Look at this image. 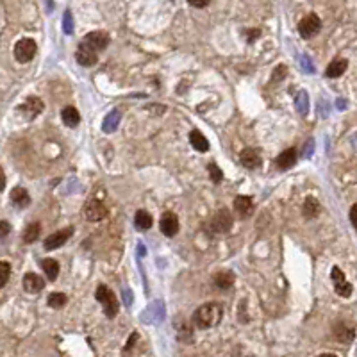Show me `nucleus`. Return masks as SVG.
I'll use <instances>...</instances> for the list:
<instances>
[{
  "label": "nucleus",
  "mask_w": 357,
  "mask_h": 357,
  "mask_svg": "<svg viewBox=\"0 0 357 357\" xmlns=\"http://www.w3.org/2000/svg\"><path fill=\"white\" fill-rule=\"evenodd\" d=\"M223 311L218 304H204L193 315V323L197 329H211L221 321Z\"/></svg>",
  "instance_id": "1"
},
{
  "label": "nucleus",
  "mask_w": 357,
  "mask_h": 357,
  "mask_svg": "<svg viewBox=\"0 0 357 357\" xmlns=\"http://www.w3.org/2000/svg\"><path fill=\"white\" fill-rule=\"evenodd\" d=\"M95 296H97V300L102 304L104 315L107 316V318H114V316L118 315V309H120V306H118V300H116V296H114V293L111 291L107 286L100 284V286L97 287V293H95Z\"/></svg>",
  "instance_id": "2"
},
{
  "label": "nucleus",
  "mask_w": 357,
  "mask_h": 357,
  "mask_svg": "<svg viewBox=\"0 0 357 357\" xmlns=\"http://www.w3.org/2000/svg\"><path fill=\"white\" fill-rule=\"evenodd\" d=\"M232 214H230L229 209H218L214 213V216L211 220V230L216 232V234H227L230 229H232Z\"/></svg>",
  "instance_id": "3"
},
{
  "label": "nucleus",
  "mask_w": 357,
  "mask_h": 357,
  "mask_svg": "<svg viewBox=\"0 0 357 357\" xmlns=\"http://www.w3.org/2000/svg\"><path fill=\"white\" fill-rule=\"evenodd\" d=\"M320 29H321V20L315 13L307 14L306 18H302L300 24H298V33H300V36L304 39L315 38L316 34L320 33Z\"/></svg>",
  "instance_id": "4"
},
{
  "label": "nucleus",
  "mask_w": 357,
  "mask_h": 357,
  "mask_svg": "<svg viewBox=\"0 0 357 357\" xmlns=\"http://www.w3.org/2000/svg\"><path fill=\"white\" fill-rule=\"evenodd\" d=\"M36 50H38L36 41L31 38H24L14 45V57H16V61L20 63H29L36 56Z\"/></svg>",
  "instance_id": "5"
},
{
  "label": "nucleus",
  "mask_w": 357,
  "mask_h": 357,
  "mask_svg": "<svg viewBox=\"0 0 357 357\" xmlns=\"http://www.w3.org/2000/svg\"><path fill=\"white\" fill-rule=\"evenodd\" d=\"M107 214H109L107 207H106V204H104L102 200H99V198H89L88 202H86L84 216L88 221H100L107 216Z\"/></svg>",
  "instance_id": "6"
},
{
  "label": "nucleus",
  "mask_w": 357,
  "mask_h": 357,
  "mask_svg": "<svg viewBox=\"0 0 357 357\" xmlns=\"http://www.w3.org/2000/svg\"><path fill=\"white\" fill-rule=\"evenodd\" d=\"M84 45H88L91 50H95L97 54L102 50H106V47L109 45V34L102 33V31H93V33H88L82 39Z\"/></svg>",
  "instance_id": "7"
},
{
  "label": "nucleus",
  "mask_w": 357,
  "mask_h": 357,
  "mask_svg": "<svg viewBox=\"0 0 357 357\" xmlns=\"http://www.w3.org/2000/svg\"><path fill=\"white\" fill-rule=\"evenodd\" d=\"M71 234H73V227H66V229L57 230V232H54V234L48 236L47 240H45V243H43V247H45V250L59 249V247H63L66 241L70 240Z\"/></svg>",
  "instance_id": "8"
},
{
  "label": "nucleus",
  "mask_w": 357,
  "mask_h": 357,
  "mask_svg": "<svg viewBox=\"0 0 357 357\" xmlns=\"http://www.w3.org/2000/svg\"><path fill=\"white\" fill-rule=\"evenodd\" d=\"M330 277H332V282H334V289H336V293H338L339 296H345V298H347V296L352 295V284L345 279L343 272H341L338 266L332 268Z\"/></svg>",
  "instance_id": "9"
},
{
  "label": "nucleus",
  "mask_w": 357,
  "mask_h": 357,
  "mask_svg": "<svg viewBox=\"0 0 357 357\" xmlns=\"http://www.w3.org/2000/svg\"><path fill=\"white\" fill-rule=\"evenodd\" d=\"M43 109H45V104L41 102V99H38V97H29L18 107V111L24 113L29 120H33V118H36L38 114L43 113Z\"/></svg>",
  "instance_id": "10"
},
{
  "label": "nucleus",
  "mask_w": 357,
  "mask_h": 357,
  "mask_svg": "<svg viewBox=\"0 0 357 357\" xmlns=\"http://www.w3.org/2000/svg\"><path fill=\"white\" fill-rule=\"evenodd\" d=\"M159 227H161V232L168 238H174L175 234L178 232V218L175 213L172 211H166L163 216H161L159 221Z\"/></svg>",
  "instance_id": "11"
},
{
  "label": "nucleus",
  "mask_w": 357,
  "mask_h": 357,
  "mask_svg": "<svg viewBox=\"0 0 357 357\" xmlns=\"http://www.w3.org/2000/svg\"><path fill=\"white\" fill-rule=\"evenodd\" d=\"M356 336V329H354L352 323H348V321H338V323L334 325V338L341 341V343H350Z\"/></svg>",
  "instance_id": "12"
},
{
  "label": "nucleus",
  "mask_w": 357,
  "mask_h": 357,
  "mask_svg": "<svg viewBox=\"0 0 357 357\" xmlns=\"http://www.w3.org/2000/svg\"><path fill=\"white\" fill-rule=\"evenodd\" d=\"M234 211L236 214L240 218H249L252 213H254V202H252V198L250 197H243V195H240V197L234 198Z\"/></svg>",
  "instance_id": "13"
},
{
  "label": "nucleus",
  "mask_w": 357,
  "mask_h": 357,
  "mask_svg": "<svg viewBox=\"0 0 357 357\" xmlns=\"http://www.w3.org/2000/svg\"><path fill=\"white\" fill-rule=\"evenodd\" d=\"M75 57L80 66H93L95 63H97V59H99V57H97V52L91 50V48H89L88 45H84L82 41H80L79 48H77Z\"/></svg>",
  "instance_id": "14"
},
{
  "label": "nucleus",
  "mask_w": 357,
  "mask_h": 357,
  "mask_svg": "<svg viewBox=\"0 0 357 357\" xmlns=\"http://www.w3.org/2000/svg\"><path fill=\"white\" fill-rule=\"evenodd\" d=\"M240 161L241 165L249 170H255L261 166V155H259V152L255 148H245L240 155Z\"/></svg>",
  "instance_id": "15"
},
{
  "label": "nucleus",
  "mask_w": 357,
  "mask_h": 357,
  "mask_svg": "<svg viewBox=\"0 0 357 357\" xmlns=\"http://www.w3.org/2000/svg\"><path fill=\"white\" fill-rule=\"evenodd\" d=\"M45 287V281L38 273H25L24 275V289L27 293H39Z\"/></svg>",
  "instance_id": "16"
},
{
  "label": "nucleus",
  "mask_w": 357,
  "mask_h": 357,
  "mask_svg": "<svg viewBox=\"0 0 357 357\" xmlns=\"http://www.w3.org/2000/svg\"><path fill=\"white\" fill-rule=\"evenodd\" d=\"M11 202L18 207V209H25V207H29V204H31V195L27 193V189L18 186V188H14L13 191H11Z\"/></svg>",
  "instance_id": "17"
},
{
  "label": "nucleus",
  "mask_w": 357,
  "mask_h": 357,
  "mask_svg": "<svg viewBox=\"0 0 357 357\" xmlns=\"http://www.w3.org/2000/svg\"><path fill=\"white\" fill-rule=\"evenodd\" d=\"M348 68V61L347 59H334L329 66H327V70H325V75L329 77V79H336V77H341L347 71Z\"/></svg>",
  "instance_id": "18"
},
{
  "label": "nucleus",
  "mask_w": 357,
  "mask_h": 357,
  "mask_svg": "<svg viewBox=\"0 0 357 357\" xmlns=\"http://www.w3.org/2000/svg\"><path fill=\"white\" fill-rule=\"evenodd\" d=\"M275 163H277V166L281 170H289L296 163V150L295 148H287V150L281 152Z\"/></svg>",
  "instance_id": "19"
},
{
  "label": "nucleus",
  "mask_w": 357,
  "mask_h": 357,
  "mask_svg": "<svg viewBox=\"0 0 357 357\" xmlns=\"http://www.w3.org/2000/svg\"><path fill=\"white\" fill-rule=\"evenodd\" d=\"M120 120H122V113L118 111V109H114V111H111V113L107 114V116L104 118L102 122V131L104 132H114L118 129V125H120Z\"/></svg>",
  "instance_id": "20"
},
{
  "label": "nucleus",
  "mask_w": 357,
  "mask_h": 357,
  "mask_svg": "<svg viewBox=\"0 0 357 357\" xmlns=\"http://www.w3.org/2000/svg\"><path fill=\"white\" fill-rule=\"evenodd\" d=\"M234 281H236V275L229 270L225 272H218L214 275V286L220 287V289H229V287L234 286Z\"/></svg>",
  "instance_id": "21"
},
{
  "label": "nucleus",
  "mask_w": 357,
  "mask_h": 357,
  "mask_svg": "<svg viewBox=\"0 0 357 357\" xmlns=\"http://www.w3.org/2000/svg\"><path fill=\"white\" fill-rule=\"evenodd\" d=\"M189 141H191V146L195 150H198V152L209 150V141H207V138L204 136L200 131H197V129L189 132Z\"/></svg>",
  "instance_id": "22"
},
{
  "label": "nucleus",
  "mask_w": 357,
  "mask_h": 357,
  "mask_svg": "<svg viewBox=\"0 0 357 357\" xmlns=\"http://www.w3.org/2000/svg\"><path fill=\"white\" fill-rule=\"evenodd\" d=\"M321 211V206L320 202L316 200L315 197H307L304 206H302V213H304V216L306 218H316Z\"/></svg>",
  "instance_id": "23"
},
{
  "label": "nucleus",
  "mask_w": 357,
  "mask_h": 357,
  "mask_svg": "<svg viewBox=\"0 0 357 357\" xmlns=\"http://www.w3.org/2000/svg\"><path fill=\"white\" fill-rule=\"evenodd\" d=\"M61 118H63V122H65V125H68V127H71V129L77 127L79 122H80L79 111H77L75 107H71V106H68V107L63 109Z\"/></svg>",
  "instance_id": "24"
},
{
  "label": "nucleus",
  "mask_w": 357,
  "mask_h": 357,
  "mask_svg": "<svg viewBox=\"0 0 357 357\" xmlns=\"http://www.w3.org/2000/svg\"><path fill=\"white\" fill-rule=\"evenodd\" d=\"M134 223H136V229L138 230L145 232V230H148L152 227L154 220H152V216L148 214V213L143 211V209H140V211L136 213V216H134Z\"/></svg>",
  "instance_id": "25"
},
{
  "label": "nucleus",
  "mask_w": 357,
  "mask_h": 357,
  "mask_svg": "<svg viewBox=\"0 0 357 357\" xmlns=\"http://www.w3.org/2000/svg\"><path fill=\"white\" fill-rule=\"evenodd\" d=\"M41 268L48 281H56L57 275H59V263H57L56 259H45L41 263Z\"/></svg>",
  "instance_id": "26"
},
{
  "label": "nucleus",
  "mask_w": 357,
  "mask_h": 357,
  "mask_svg": "<svg viewBox=\"0 0 357 357\" xmlns=\"http://www.w3.org/2000/svg\"><path fill=\"white\" fill-rule=\"evenodd\" d=\"M39 232H41V225H39L38 221H34V223H29L27 229L22 234V238H24L25 243H34L39 238Z\"/></svg>",
  "instance_id": "27"
},
{
  "label": "nucleus",
  "mask_w": 357,
  "mask_h": 357,
  "mask_svg": "<svg viewBox=\"0 0 357 357\" xmlns=\"http://www.w3.org/2000/svg\"><path fill=\"white\" fill-rule=\"evenodd\" d=\"M66 302H68V296H66L65 293H50L47 304L52 309H61V307L66 306Z\"/></svg>",
  "instance_id": "28"
},
{
  "label": "nucleus",
  "mask_w": 357,
  "mask_h": 357,
  "mask_svg": "<svg viewBox=\"0 0 357 357\" xmlns=\"http://www.w3.org/2000/svg\"><path fill=\"white\" fill-rule=\"evenodd\" d=\"M295 106H296V109H298V113L300 114L309 113V95H307L306 91H300V93L296 95Z\"/></svg>",
  "instance_id": "29"
},
{
  "label": "nucleus",
  "mask_w": 357,
  "mask_h": 357,
  "mask_svg": "<svg viewBox=\"0 0 357 357\" xmlns=\"http://www.w3.org/2000/svg\"><path fill=\"white\" fill-rule=\"evenodd\" d=\"M11 277V264L0 261V287H4Z\"/></svg>",
  "instance_id": "30"
},
{
  "label": "nucleus",
  "mask_w": 357,
  "mask_h": 357,
  "mask_svg": "<svg viewBox=\"0 0 357 357\" xmlns=\"http://www.w3.org/2000/svg\"><path fill=\"white\" fill-rule=\"evenodd\" d=\"M207 172H209V177H211L213 182H216V184L221 182V178H223V172H221L214 163H211V165L207 166Z\"/></svg>",
  "instance_id": "31"
},
{
  "label": "nucleus",
  "mask_w": 357,
  "mask_h": 357,
  "mask_svg": "<svg viewBox=\"0 0 357 357\" xmlns=\"http://www.w3.org/2000/svg\"><path fill=\"white\" fill-rule=\"evenodd\" d=\"M63 29H65V34L73 33V18H71L70 11H66L65 13V18H63Z\"/></svg>",
  "instance_id": "32"
},
{
  "label": "nucleus",
  "mask_w": 357,
  "mask_h": 357,
  "mask_svg": "<svg viewBox=\"0 0 357 357\" xmlns=\"http://www.w3.org/2000/svg\"><path fill=\"white\" fill-rule=\"evenodd\" d=\"M300 66L306 73H315V65L307 56H300Z\"/></svg>",
  "instance_id": "33"
},
{
  "label": "nucleus",
  "mask_w": 357,
  "mask_h": 357,
  "mask_svg": "<svg viewBox=\"0 0 357 357\" xmlns=\"http://www.w3.org/2000/svg\"><path fill=\"white\" fill-rule=\"evenodd\" d=\"M286 71H287V68L284 65H279L275 70H273V77H272V80L273 82H279V80H282L284 77H286Z\"/></svg>",
  "instance_id": "34"
},
{
  "label": "nucleus",
  "mask_w": 357,
  "mask_h": 357,
  "mask_svg": "<svg viewBox=\"0 0 357 357\" xmlns=\"http://www.w3.org/2000/svg\"><path fill=\"white\" fill-rule=\"evenodd\" d=\"M9 232H11L9 221H0V240H4L5 236H9Z\"/></svg>",
  "instance_id": "35"
},
{
  "label": "nucleus",
  "mask_w": 357,
  "mask_h": 357,
  "mask_svg": "<svg viewBox=\"0 0 357 357\" xmlns=\"http://www.w3.org/2000/svg\"><path fill=\"white\" fill-rule=\"evenodd\" d=\"M313 152H315V140H309L304 146V157H311Z\"/></svg>",
  "instance_id": "36"
},
{
  "label": "nucleus",
  "mask_w": 357,
  "mask_h": 357,
  "mask_svg": "<svg viewBox=\"0 0 357 357\" xmlns=\"http://www.w3.org/2000/svg\"><path fill=\"white\" fill-rule=\"evenodd\" d=\"M189 5H193V7H198V9H202V7H206V5H209V2L211 0H188Z\"/></svg>",
  "instance_id": "37"
},
{
  "label": "nucleus",
  "mask_w": 357,
  "mask_h": 357,
  "mask_svg": "<svg viewBox=\"0 0 357 357\" xmlns=\"http://www.w3.org/2000/svg\"><path fill=\"white\" fill-rule=\"evenodd\" d=\"M350 221H352V225L357 230V204H354L352 209H350Z\"/></svg>",
  "instance_id": "38"
},
{
  "label": "nucleus",
  "mask_w": 357,
  "mask_h": 357,
  "mask_svg": "<svg viewBox=\"0 0 357 357\" xmlns=\"http://www.w3.org/2000/svg\"><path fill=\"white\" fill-rule=\"evenodd\" d=\"M138 338H140V336H138V332H132L131 338H129V341H127V347H125V350H131V348L134 347V343H136Z\"/></svg>",
  "instance_id": "39"
},
{
  "label": "nucleus",
  "mask_w": 357,
  "mask_h": 357,
  "mask_svg": "<svg viewBox=\"0 0 357 357\" xmlns=\"http://www.w3.org/2000/svg\"><path fill=\"white\" fill-rule=\"evenodd\" d=\"M259 36H261V31H259V29H254V31H249V41H250V43L254 41L255 38H259Z\"/></svg>",
  "instance_id": "40"
},
{
  "label": "nucleus",
  "mask_w": 357,
  "mask_h": 357,
  "mask_svg": "<svg viewBox=\"0 0 357 357\" xmlns=\"http://www.w3.org/2000/svg\"><path fill=\"white\" fill-rule=\"evenodd\" d=\"M4 188H5V175L2 166H0V191H4Z\"/></svg>",
  "instance_id": "41"
},
{
  "label": "nucleus",
  "mask_w": 357,
  "mask_h": 357,
  "mask_svg": "<svg viewBox=\"0 0 357 357\" xmlns=\"http://www.w3.org/2000/svg\"><path fill=\"white\" fill-rule=\"evenodd\" d=\"M336 106H338V109H345V107H347V102H345V99H339Z\"/></svg>",
  "instance_id": "42"
}]
</instances>
